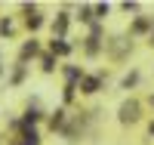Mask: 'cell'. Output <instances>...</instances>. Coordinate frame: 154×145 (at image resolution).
Wrapping results in <instances>:
<instances>
[{
  "label": "cell",
  "instance_id": "obj_1",
  "mask_svg": "<svg viewBox=\"0 0 154 145\" xmlns=\"http://www.w3.org/2000/svg\"><path fill=\"white\" fill-rule=\"evenodd\" d=\"M120 121H123V124L139 121V102H123V105H120Z\"/></svg>",
  "mask_w": 154,
  "mask_h": 145
},
{
  "label": "cell",
  "instance_id": "obj_2",
  "mask_svg": "<svg viewBox=\"0 0 154 145\" xmlns=\"http://www.w3.org/2000/svg\"><path fill=\"white\" fill-rule=\"evenodd\" d=\"M102 84V77H83V93H96Z\"/></svg>",
  "mask_w": 154,
  "mask_h": 145
},
{
  "label": "cell",
  "instance_id": "obj_3",
  "mask_svg": "<svg viewBox=\"0 0 154 145\" xmlns=\"http://www.w3.org/2000/svg\"><path fill=\"white\" fill-rule=\"evenodd\" d=\"M65 28H68V16L62 12V16L56 19V25H53V31H56V34H65Z\"/></svg>",
  "mask_w": 154,
  "mask_h": 145
},
{
  "label": "cell",
  "instance_id": "obj_4",
  "mask_svg": "<svg viewBox=\"0 0 154 145\" xmlns=\"http://www.w3.org/2000/svg\"><path fill=\"white\" fill-rule=\"evenodd\" d=\"M37 49H40V46H37V40L25 43V46H22V59H28V56H37Z\"/></svg>",
  "mask_w": 154,
  "mask_h": 145
},
{
  "label": "cell",
  "instance_id": "obj_5",
  "mask_svg": "<svg viewBox=\"0 0 154 145\" xmlns=\"http://www.w3.org/2000/svg\"><path fill=\"white\" fill-rule=\"evenodd\" d=\"M62 124H65V111H56V117L49 121V127H53V130H62Z\"/></svg>",
  "mask_w": 154,
  "mask_h": 145
},
{
  "label": "cell",
  "instance_id": "obj_6",
  "mask_svg": "<svg viewBox=\"0 0 154 145\" xmlns=\"http://www.w3.org/2000/svg\"><path fill=\"white\" fill-rule=\"evenodd\" d=\"M68 49H71V46H68L65 40H53V52H59V56H65Z\"/></svg>",
  "mask_w": 154,
  "mask_h": 145
},
{
  "label": "cell",
  "instance_id": "obj_7",
  "mask_svg": "<svg viewBox=\"0 0 154 145\" xmlns=\"http://www.w3.org/2000/svg\"><path fill=\"white\" fill-rule=\"evenodd\" d=\"M136 80H139V74H136V71H133V74H126V77H123V90L136 87Z\"/></svg>",
  "mask_w": 154,
  "mask_h": 145
},
{
  "label": "cell",
  "instance_id": "obj_8",
  "mask_svg": "<svg viewBox=\"0 0 154 145\" xmlns=\"http://www.w3.org/2000/svg\"><path fill=\"white\" fill-rule=\"evenodd\" d=\"M108 9H111V6H108V3H99V6H96V9H93V12H96V16H102V19H105V16H108Z\"/></svg>",
  "mask_w": 154,
  "mask_h": 145
},
{
  "label": "cell",
  "instance_id": "obj_9",
  "mask_svg": "<svg viewBox=\"0 0 154 145\" xmlns=\"http://www.w3.org/2000/svg\"><path fill=\"white\" fill-rule=\"evenodd\" d=\"M12 31V22L9 19H0V34H9Z\"/></svg>",
  "mask_w": 154,
  "mask_h": 145
},
{
  "label": "cell",
  "instance_id": "obj_10",
  "mask_svg": "<svg viewBox=\"0 0 154 145\" xmlns=\"http://www.w3.org/2000/svg\"><path fill=\"white\" fill-rule=\"evenodd\" d=\"M80 19H83V22H89V19H93V9L83 6V9H80Z\"/></svg>",
  "mask_w": 154,
  "mask_h": 145
},
{
  "label": "cell",
  "instance_id": "obj_11",
  "mask_svg": "<svg viewBox=\"0 0 154 145\" xmlns=\"http://www.w3.org/2000/svg\"><path fill=\"white\" fill-rule=\"evenodd\" d=\"M43 71H53V56H43Z\"/></svg>",
  "mask_w": 154,
  "mask_h": 145
},
{
  "label": "cell",
  "instance_id": "obj_12",
  "mask_svg": "<svg viewBox=\"0 0 154 145\" xmlns=\"http://www.w3.org/2000/svg\"><path fill=\"white\" fill-rule=\"evenodd\" d=\"M22 77H25V68H19L16 74H12V84H22Z\"/></svg>",
  "mask_w": 154,
  "mask_h": 145
},
{
  "label": "cell",
  "instance_id": "obj_13",
  "mask_svg": "<svg viewBox=\"0 0 154 145\" xmlns=\"http://www.w3.org/2000/svg\"><path fill=\"white\" fill-rule=\"evenodd\" d=\"M151 136H154V124H151Z\"/></svg>",
  "mask_w": 154,
  "mask_h": 145
},
{
  "label": "cell",
  "instance_id": "obj_14",
  "mask_svg": "<svg viewBox=\"0 0 154 145\" xmlns=\"http://www.w3.org/2000/svg\"><path fill=\"white\" fill-rule=\"evenodd\" d=\"M151 102H154V99H151Z\"/></svg>",
  "mask_w": 154,
  "mask_h": 145
}]
</instances>
